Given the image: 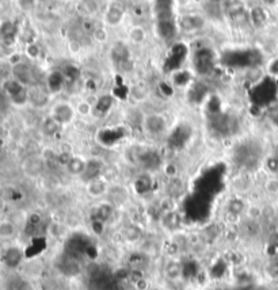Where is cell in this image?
<instances>
[{"label":"cell","instance_id":"cell-35","mask_svg":"<svg viewBox=\"0 0 278 290\" xmlns=\"http://www.w3.org/2000/svg\"><path fill=\"white\" fill-rule=\"evenodd\" d=\"M275 52H277V54H278V44H277V46H275Z\"/></svg>","mask_w":278,"mask_h":290},{"label":"cell","instance_id":"cell-11","mask_svg":"<svg viewBox=\"0 0 278 290\" xmlns=\"http://www.w3.org/2000/svg\"><path fill=\"white\" fill-rule=\"evenodd\" d=\"M267 19H269V17H267L266 10L263 7H259V6L252 7L248 13V21L255 27H263L267 23Z\"/></svg>","mask_w":278,"mask_h":290},{"label":"cell","instance_id":"cell-4","mask_svg":"<svg viewBox=\"0 0 278 290\" xmlns=\"http://www.w3.org/2000/svg\"><path fill=\"white\" fill-rule=\"evenodd\" d=\"M144 130L148 133V136H152V137H157L166 132L167 128V121L166 118L162 116V114H148L145 116L143 121Z\"/></svg>","mask_w":278,"mask_h":290},{"label":"cell","instance_id":"cell-5","mask_svg":"<svg viewBox=\"0 0 278 290\" xmlns=\"http://www.w3.org/2000/svg\"><path fill=\"white\" fill-rule=\"evenodd\" d=\"M52 95L46 89V87H41L38 84H33L29 87V103L33 108L44 109L46 108L50 102Z\"/></svg>","mask_w":278,"mask_h":290},{"label":"cell","instance_id":"cell-31","mask_svg":"<svg viewBox=\"0 0 278 290\" xmlns=\"http://www.w3.org/2000/svg\"><path fill=\"white\" fill-rule=\"evenodd\" d=\"M267 272H269V275L273 278V279H278V263L271 264L269 270H267Z\"/></svg>","mask_w":278,"mask_h":290},{"label":"cell","instance_id":"cell-19","mask_svg":"<svg viewBox=\"0 0 278 290\" xmlns=\"http://www.w3.org/2000/svg\"><path fill=\"white\" fill-rule=\"evenodd\" d=\"M175 0H155V13L156 15L171 14Z\"/></svg>","mask_w":278,"mask_h":290},{"label":"cell","instance_id":"cell-17","mask_svg":"<svg viewBox=\"0 0 278 290\" xmlns=\"http://www.w3.org/2000/svg\"><path fill=\"white\" fill-rule=\"evenodd\" d=\"M167 278H170L171 281H176L182 277V267L178 262H170L164 268Z\"/></svg>","mask_w":278,"mask_h":290},{"label":"cell","instance_id":"cell-20","mask_svg":"<svg viewBox=\"0 0 278 290\" xmlns=\"http://www.w3.org/2000/svg\"><path fill=\"white\" fill-rule=\"evenodd\" d=\"M79 7L83 10L84 17H91L95 13H98V2L97 0H80Z\"/></svg>","mask_w":278,"mask_h":290},{"label":"cell","instance_id":"cell-10","mask_svg":"<svg viewBox=\"0 0 278 290\" xmlns=\"http://www.w3.org/2000/svg\"><path fill=\"white\" fill-rule=\"evenodd\" d=\"M124 17H125V7H122L117 2H112L106 9V13H105V23L110 27L118 26L122 22Z\"/></svg>","mask_w":278,"mask_h":290},{"label":"cell","instance_id":"cell-23","mask_svg":"<svg viewBox=\"0 0 278 290\" xmlns=\"http://www.w3.org/2000/svg\"><path fill=\"white\" fill-rule=\"evenodd\" d=\"M265 190L269 192L270 196H278V178L271 176L266 180Z\"/></svg>","mask_w":278,"mask_h":290},{"label":"cell","instance_id":"cell-21","mask_svg":"<svg viewBox=\"0 0 278 290\" xmlns=\"http://www.w3.org/2000/svg\"><path fill=\"white\" fill-rule=\"evenodd\" d=\"M58 129H60V125L50 116L46 117L44 122H42V132L46 136H54L58 132Z\"/></svg>","mask_w":278,"mask_h":290},{"label":"cell","instance_id":"cell-22","mask_svg":"<svg viewBox=\"0 0 278 290\" xmlns=\"http://www.w3.org/2000/svg\"><path fill=\"white\" fill-rule=\"evenodd\" d=\"M75 112H76V116L88 117L91 114V112H92V106H91L87 101L81 99V101H79V102L75 105Z\"/></svg>","mask_w":278,"mask_h":290},{"label":"cell","instance_id":"cell-33","mask_svg":"<svg viewBox=\"0 0 278 290\" xmlns=\"http://www.w3.org/2000/svg\"><path fill=\"white\" fill-rule=\"evenodd\" d=\"M262 2H263V5L269 6V7H273L278 3V0H262Z\"/></svg>","mask_w":278,"mask_h":290},{"label":"cell","instance_id":"cell-15","mask_svg":"<svg viewBox=\"0 0 278 290\" xmlns=\"http://www.w3.org/2000/svg\"><path fill=\"white\" fill-rule=\"evenodd\" d=\"M17 235V227L10 220L0 221V240H10Z\"/></svg>","mask_w":278,"mask_h":290},{"label":"cell","instance_id":"cell-1","mask_svg":"<svg viewBox=\"0 0 278 290\" xmlns=\"http://www.w3.org/2000/svg\"><path fill=\"white\" fill-rule=\"evenodd\" d=\"M3 91L7 95V98L10 99V102L18 108H23L29 103V87L23 85L18 80H15L14 77L5 80Z\"/></svg>","mask_w":278,"mask_h":290},{"label":"cell","instance_id":"cell-12","mask_svg":"<svg viewBox=\"0 0 278 290\" xmlns=\"http://www.w3.org/2000/svg\"><path fill=\"white\" fill-rule=\"evenodd\" d=\"M112 57L114 61H117V63L120 64L128 63V60H129L130 57L129 48H128L125 44H122V42H118V44L113 45Z\"/></svg>","mask_w":278,"mask_h":290},{"label":"cell","instance_id":"cell-30","mask_svg":"<svg viewBox=\"0 0 278 290\" xmlns=\"http://www.w3.org/2000/svg\"><path fill=\"white\" fill-rule=\"evenodd\" d=\"M92 33H94L95 40L99 41V42H104V41H106L108 33H106V30H105L104 27H94Z\"/></svg>","mask_w":278,"mask_h":290},{"label":"cell","instance_id":"cell-16","mask_svg":"<svg viewBox=\"0 0 278 290\" xmlns=\"http://www.w3.org/2000/svg\"><path fill=\"white\" fill-rule=\"evenodd\" d=\"M128 37L133 44H143L145 38H147V33L144 30V27L136 25V26L130 27L128 30Z\"/></svg>","mask_w":278,"mask_h":290},{"label":"cell","instance_id":"cell-14","mask_svg":"<svg viewBox=\"0 0 278 290\" xmlns=\"http://www.w3.org/2000/svg\"><path fill=\"white\" fill-rule=\"evenodd\" d=\"M88 192L92 197H101L108 192V183L105 182L104 179L94 178L91 179L88 183V187H87Z\"/></svg>","mask_w":278,"mask_h":290},{"label":"cell","instance_id":"cell-29","mask_svg":"<svg viewBox=\"0 0 278 290\" xmlns=\"http://www.w3.org/2000/svg\"><path fill=\"white\" fill-rule=\"evenodd\" d=\"M19 7L23 11H33L37 7V0H19Z\"/></svg>","mask_w":278,"mask_h":290},{"label":"cell","instance_id":"cell-26","mask_svg":"<svg viewBox=\"0 0 278 290\" xmlns=\"http://www.w3.org/2000/svg\"><path fill=\"white\" fill-rule=\"evenodd\" d=\"M247 216L252 221H256V220H259L262 217V209L259 206H248L247 208Z\"/></svg>","mask_w":278,"mask_h":290},{"label":"cell","instance_id":"cell-27","mask_svg":"<svg viewBox=\"0 0 278 290\" xmlns=\"http://www.w3.org/2000/svg\"><path fill=\"white\" fill-rule=\"evenodd\" d=\"M26 54L33 60L40 57L41 54V48L37 44H29L26 48Z\"/></svg>","mask_w":278,"mask_h":290},{"label":"cell","instance_id":"cell-3","mask_svg":"<svg viewBox=\"0 0 278 290\" xmlns=\"http://www.w3.org/2000/svg\"><path fill=\"white\" fill-rule=\"evenodd\" d=\"M76 112H75V106H72L68 102H57L54 103L50 110V117L57 122L60 126L68 125L72 121L75 120Z\"/></svg>","mask_w":278,"mask_h":290},{"label":"cell","instance_id":"cell-32","mask_svg":"<svg viewBox=\"0 0 278 290\" xmlns=\"http://www.w3.org/2000/svg\"><path fill=\"white\" fill-rule=\"evenodd\" d=\"M6 248L5 244H3V241L0 240V260H3V258H5V254H6Z\"/></svg>","mask_w":278,"mask_h":290},{"label":"cell","instance_id":"cell-8","mask_svg":"<svg viewBox=\"0 0 278 290\" xmlns=\"http://www.w3.org/2000/svg\"><path fill=\"white\" fill-rule=\"evenodd\" d=\"M13 77L26 87L34 84V75H33L32 67L25 61L13 65Z\"/></svg>","mask_w":278,"mask_h":290},{"label":"cell","instance_id":"cell-28","mask_svg":"<svg viewBox=\"0 0 278 290\" xmlns=\"http://www.w3.org/2000/svg\"><path fill=\"white\" fill-rule=\"evenodd\" d=\"M267 72L271 77H275L278 79V56L275 58H273L271 61L267 65Z\"/></svg>","mask_w":278,"mask_h":290},{"label":"cell","instance_id":"cell-13","mask_svg":"<svg viewBox=\"0 0 278 290\" xmlns=\"http://www.w3.org/2000/svg\"><path fill=\"white\" fill-rule=\"evenodd\" d=\"M67 170L69 171L72 175H77V176L84 175L85 170H87V161L79 156L71 157L69 161L67 163Z\"/></svg>","mask_w":278,"mask_h":290},{"label":"cell","instance_id":"cell-2","mask_svg":"<svg viewBox=\"0 0 278 290\" xmlns=\"http://www.w3.org/2000/svg\"><path fill=\"white\" fill-rule=\"evenodd\" d=\"M178 22H175L174 13L157 15L156 17V34L164 41H171L178 33Z\"/></svg>","mask_w":278,"mask_h":290},{"label":"cell","instance_id":"cell-7","mask_svg":"<svg viewBox=\"0 0 278 290\" xmlns=\"http://www.w3.org/2000/svg\"><path fill=\"white\" fill-rule=\"evenodd\" d=\"M194 65H196V71L200 75H208L213 71V65H215V60L211 54V50L202 49L197 52V56L194 58Z\"/></svg>","mask_w":278,"mask_h":290},{"label":"cell","instance_id":"cell-6","mask_svg":"<svg viewBox=\"0 0 278 290\" xmlns=\"http://www.w3.org/2000/svg\"><path fill=\"white\" fill-rule=\"evenodd\" d=\"M205 18L200 14H188L180 17L178 21V27L184 33H196L205 27Z\"/></svg>","mask_w":278,"mask_h":290},{"label":"cell","instance_id":"cell-9","mask_svg":"<svg viewBox=\"0 0 278 290\" xmlns=\"http://www.w3.org/2000/svg\"><path fill=\"white\" fill-rule=\"evenodd\" d=\"M46 89L49 91L50 95H57L60 92H63L64 88L67 87V81H65V77L63 75V71L61 69H57V71H52L46 77Z\"/></svg>","mask_w":278,"mask_h":290},{"label":"cell","instance_id":"cell-24","mask_svg":"<svg viewBox=\"0 0 278 290\" xmlns=\"http://www.w3.org/2000/svg\"><path fill=\"white\" fill-rule=\"evenodd\" d=\"M228 210L232 215H240L243 210H246V205H244V202L240 201V200H233V201L229 202Z\"/></svg>","mask_w":278,"mask_h":290},{"label":"cell","instance_id":"cell-18","mask_svg":"<svg viewBox=\"0 0 278 290\" xmlns=\"http://www.w3.org/2000/svg\"><path fill=\"white\" fill-rule=\"evenodd\" d=\"M192 76L188 71H183V69H175L174 73H172V83L178 87H183L190 81Z\"/></svg>","mask_w":278,"mask_h":290},{"label":"cell","instance_id":"cell-25","mask_svg":"<svg viewBox=\"0 0 278 290\" xmlns=\"http://www.w3.org/2000/svg\"><path fill=\"white\" fill-rule=\"evenodd\" d=\"M266 168L269 171L270 174H273L274 176L278 175V156L274 155V156H270L266 159Z\"/></svg>","mask_w":278,"mask_h":290},{"label":"cell","instance_id":"cell-34","mask_svg":"<svg viewBox=\"0 0 278 290\" xmlns=\"http://www.w3.org/2000/svg\"><path fill=\"white\" fill-rule=\"evenodd\" d=\"M213 5H221L223 2H225V0H211Z\"/></svg>","mask_w":278,"mask_h":290}]
</instances>
